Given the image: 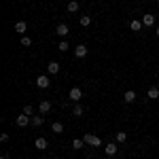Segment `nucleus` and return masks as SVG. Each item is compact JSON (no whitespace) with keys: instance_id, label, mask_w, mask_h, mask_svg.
Listing matches in <instances>:
<instances>
[{"instance_id":"nucleus-1","label":"nucleus","mask_w":159,"mask_h":159,"mask_svg":"<svg viewBox=\"0 0 159 159\" xmlns=\"http://www.w3.org/2000/svg\"><path fill=\"white\" fill-rule=\"evenodd\" d=\"M83 140H85V144H89V147H96V148L102 147V138L96 136V134H85V136H83Z\"/></svg>"},{"instance_id":"nucleus-2","label":"nucleus","mask_w":159,"mask_h":159,"mask_svg":"<svg viewBox=\"0 0 159 159\" xmlns=\"http://www.w3.org/2000/svg\"><path fill=\"white\" fill-rule=\"evenodd\" d=\"M68 98L72 100L74 104H76V102H81V98H83V89H81V87H72V89H70V93H68Z\"/></svg>"},{"instance_id":"nucleus-3","label":"nucleus","mask_w":159,"mask_h":159,"mask_svg":"<svg viewBox=\"0 0 159 159\" xmlns=\"http://www.w3.org/2000/svg\"><path fill=\"white\" fill-rule=\"evenodd\" d=\"M15 123H17V125H19V127H25V125H30V123H32V117H30V115H17V119H15Z\"/></svg>"},{"instance_id":"nucleus-4","label":"nucleus","mask_w":159,"mask_h":159,"mask_svg":"<svg viewBox=\"0 0 159 159\" xmlns=\"http://www.w3.org/2000/svg\"><path fill=\"white\" fill-rule=\"evenodd\" d=\"M49 85H51V81H49L47 74H40V76L36 79V87H40V89H47Z\"/></svg>"},{"instance_id":"nucleus-5","label":"nucleus","mask_w":159,"mask_h":159,"mask_svg":"<svg viewBox=\"0 0 159 159\" xmlns=\"http://www.w3.org/2000/svg\"><path fill=\"white\" fill-rule=\"evenodd\" d=\"M142 24L147 25V28L155 25V15H153V13H144V15H142Z\"/></svg>"},{"instance_id":"nucleus-6","label":"nucleus","mask_w":159,"mask_h":159,"mask_svg":"<svg viewBox=\"0 0 159 159\" xmlns=\"http://www.w3.org/2000/svg\"><path fill=\"white\" fill-rule=\"evenodd\" d=\"M87 47L85 45H79V47H74V55H76V57H79V60H83V57H87Z\"/></svg>"},{"instance_id":"nucleus-7","label":"nucleus","mask_w":159,"mask_h":159,"mask_svg":"<svg viewBox=\"0 0 159 159\" xmlns=\"http://www.w3.org/2000/svg\"><path fill=\"white\" fill-rule=\"evenodd\" d=\"M68 32H70V30H68V25H66V24H60L57 28H55V34H57V36H61V38L68 36Z\"/></svg>"},{"instance_id":"nucleus-8","label":"nucleus","mask_w":159,"mask_h":159,"mask_svg":"<svg viewBox=\"0 0 159 159\" xmlns=\"http://www.w3.org/2000/svg\"><path fill=\"white\" fill-rule=\"evenodd\" d=\"M123 102H125V104L136 102V91H134V89H129V91H125V93H123Z\"/></svg>"},{"instance_id":"nucleus-9","label":"nucleus","mask_w":159,"mask_h":159,"mask_svg":"<svg viewBox=\"0 0 159 159\" xmlns=\"http://www.w3.org/2000/svg\"><path fill=\"white\" fill-rule=\"evenodd\" d=\"M13 30H15L17 34H24V36H25V32H28V24H25V21H17Z\"/></svg>"},{"instance_id":"nucleus-10","label":"nucleus","mask_w":159,"mask_h":159,"mask_svg":"<svg viewBox=\"0 0 159 159\" xmlns=\"http://www.w3.org/2000/svg\"><path fill=\"white\" fill-rule=\"evenodd\" d=\"M47 72L49 74H57L60 72V61H49V64H47Z\"/></svg>"},{"instance_id":"nucleus-11","label":"nucleus","mask_w":159,"mask_h":159,"mask_svg":"<svg viewBox=\"0 0 159 159\" xmlns=\"http://www.w3.org/2000/svg\"><path fill=\"white\" fill-rule=\"evenodd\" d=\"M38 110H40V115H47V112L51 110V102L49 100H43V102L38 104Z\"/></svg>"},{"instance_id":"nucleus-12","label":"nucleus","mask_w":159,"mask_h":159,"mask_svg":"<svg viewBox=\"0 0 159 159\" xmlns=\"http://www.w3.org/2000/svg\"><path fill=\"white\" fill-rule=\"evenodd\" d=\"M34 147L38 151H45V148L49 147V142H47V138H36V142H34Z\"/></svg>"},{"instance_id":"nucleus-13","label":"nucleus","mask_w":159,"mask_h":159,"mask_svg":"<svg viewBox=\"0 0 159 159\" xmlns=\"http://www.w3.org/2000/svg\"><path fill=\"white\" fill-rule=\"evenodd\" d=\"M104 153H106L108 157H112V155H117V144H115V142H110V144H106V147H104Z\"/></svg>"},{"instance_id":"nucleus-14","label":"nucleus","mask_w":159,"mask_h":159,"mask_svg":"<svg viewBox=\"0 0 159 159\" xmlns=\"http://www.w3.org/2000/svg\"><path fill=\"white\" fill-rule=\"evenodd\" d=\"M147 98H148V100H157V98H159V87H148Z\"/></svg>"},{"instance_id":"nucleus-15","label":"nucleus","mask_w":159,"mask_h":159,"mask_svg":"<svg viewBox=\"0 0 159 159\" xmlns=\"http://www.w3.org/2000/svg\"><path fill=\"white\" fill-rule=\"evenodd\" d=\"M83 112H85V108H83L79 102H76V104L72 106V117H83Z\"/></svg>"},{"instance_id":"nucleus-16","label":"nucleus","mask_w":159,"mask_h":159,"mask_svg":"<svg viewBox=\"0 0 159 159\" xmlns=\"http://www.w3.org/2000/svg\"><path fill=\"white\" fill-rule=\"evenodd\" d=\"M51 132H53V134H61V132H64V125H61L60 121H53L51 123Z\"/></svg>"},{"instance_id":"nucleus-17","label":"nucleus","mask_w":159,"mask_h":159,"mask_svg":"<svg viewBox=\"0 0 159 159\" xmlns=\"http://www.w3.org/2000/svg\"><path fill=\"white\" fill-rule=\"evenodd\" d=\"M43 123H45V117H43V115H34V117H32V125H34V127H40Z\"/></svg>"},{"instance_id":"nucleus-18","label":"nucleus","mask_w":159,"mask_h":159,"mask_svg":"<svg viewBox=\"0 0 159 159\" xmlns=\"http://www.w3.org/2000/svg\"><path fill=\"white\" fill-rule=\"evenodd\" d=\"M142 21H138V19H132V21H129V28H132V30H134V32H140V30H142Z\"/></svg>"},{"instance_id":"nucleus-19","label":"nucleus","mask_w":159,"mask_h":159,"mask_svg":"<svg viewBox=\"0 0 159 159\" xmlns=\"http://www.w3.org/2000/svg\"><path fill=\"white\" fill-rule=\"evenodd\" d=\"M57 49H60L61 53H66V51L70 49V45H68V43H66V38H61V40H60V45H57Z\"/></svg>"},{"instance_id":"nucleus-20","label":"nucleus","mask_w":159,"mask_h":159,"mask_svg":"<svg viewBox=\"0 0 159 159\" xmlns=\"http://www.w3.org/2000/svg\"><path fill=\"white\" fill-rule=\"evenodd\" d=\"M83 147H85V140H79V138H74V140H72V148H76V151H81Z\"/></svg>"},{"instance_id":"nucleus-21","label":"nucleus","mask_w":159,"mask_h":159,"mask_svg":"<svg viewBox=\"0 0 159 159\" xmlns=\"http://www.w3.org/2000/svg\"><path fill=\"white\" fill-rule=\"evenodd\" d=\"M115 140H117V142H125V140H127V134H125V132H117V134H115Z\"/></svg>"},{"instance_id":"nucleus-22","label":"nucleus","mask_w":159,"mask_h":159,"mask_svg":"<svg viewBox=\"0 0 159 159\" xmlns=\"http://www.w3.org/2000/svg\"><path fill=\"white\" fill-rule=\"evenodd\" d=\"M76 11H79V2H74V0L68 2V13H76Z\"/></svg>"},{"instance_id":"nucleus-23","label":"nucleus","mask_w":159,"mask_h":159,"mask_svg":"<svg viewBox=\"0 0 159 159\" xmlns=\"http://www.w3.org/2000/svg\"><path fill=\"white\" fill-rule=\"evenodd\" d=\"M89 24H91V17H89V15H81V25H85V28H87Z\"/></svg>"},{"instance_id":"nucleus-24","label":"nucleus","mask_w":159,"mask_h":159,"mask_svg":"<svg viewBox=\"0 0 159 159\" xmlns=\"http://www.w3.org/2000/svg\"><path fill=\"white\" fill-rule=\"evenodd\" d=\"M21 45H24V47H30V45H32V38L30 36H21Z\"/></svg>"},{"instance_id":"nucleus-25","label":"nucleus","mask_w":159,"mask_h":159,"mask_svg":"<svg viewBox=\"0 0 159 159\" xmlns=\"http://www.w3.org/2000/svg\"><path fill=\"white\" fill-rule=\"evenodd\" d=\"M0 142H9V134H7V132L0 134Z\"/></svg>"},{"instance_id":"nucleus-26","label":"nucleus","mask_w":159,"mask_h":159,"mask_svg":"<svg viewBox=\"0 0 159 159\" xmlns=\"http://www.w3.org/2000/svg\"><path fill=\"white\" fill-rule=\"evenodd\" d=\"M24 112H25V115H32V106H30V104H28V106H24Z\"/></svg>"},{"instance_id":"nucleus-27","label":"nucleus","mask_w":159,"mask_h":159,"mask_svg":"<svg viewBox=\"0 0 159 159\" xmlns=\"http://www.w3.org/2000/svg\"><path fill=\"white\" fill-rule=\"evenodd\" d=\"M0 159H9V155H2V157H0Z\"/></svg>"},{"instance_id":"nucleus-28","label":"nucleus","mask_w":159,"mask_h":159,"mask_svg":"<svg viewBox=\"0 0 159 159\" xmlns=\"http://www.w3.org/2000/svg\"><path fill=\"white\" fill-rule=\"evenodd\" d=\"M157 36H159V25H157Z\"/></svg>"}]
</instances>
